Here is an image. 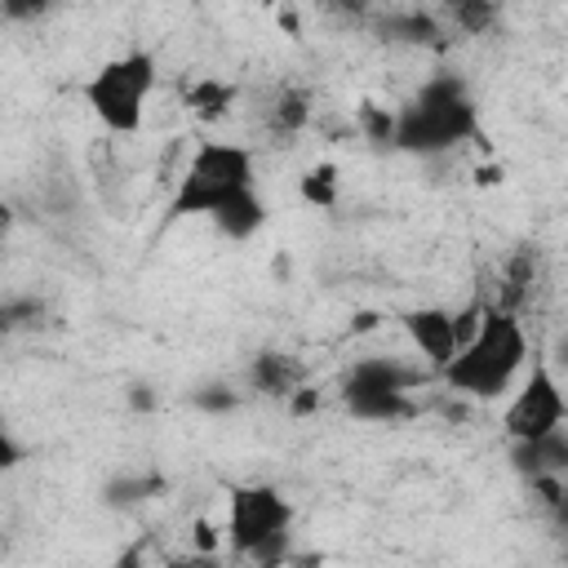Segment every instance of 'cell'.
I'll use <instances>...</instances> for the list:
<instances>
[{
  "instance_id": "cell-10",
  "label": "cell",
  "mask_w": 568,
  "mask_h": 568,
  "mask_svg": "<svg viewBox=\"0 0 568 568\" xmlns=\"http://www.w3.org/2000/svg\"><path fill=\"white\" fill-rule=\"evenodd\" d=\"M311 89L306 84H275V93L262 106V124L271 138H297L311 124Z\"/></svg>"
},
{
  "instance_id": "cell-1",
  "label": "cell",
  "mask_w": 568,
  "mask_h": 568,
  "mask_svg": "<svg viewBox=\"0 0 568 568\" xmlns=\"http://www.w3.org/2000/svg\"><path fill=\"white\" fill-rule=\"evenodd\" d=\"M475 133H479V102H475L470 84L453 71H435L408 93V102H399L395 129H390V151L417 155V160H439V155L457 151L462 142H470Z\"/></svg>"
},
{
  "instance_id": "cell-4",
  "label": "cell",
  "mask_w": 568,
  "mask_h": 568,
  "mask_svg": "<svg viewBox=\"0 0 568 568\" xmlns=\"http://www.w3.org/2000/svg\"><path fill=\"white\" fill-rule=\"evenodd\" d=\"M155 80H160V67H155V53L146 49H129V53H115L106 58L102 67H93V75L80 84V98L89 106V115L106 129V133H138L142 120H146V102L155 93Z\"/></svg>"
},
{
  "instance_id": "cell-8",
  "label": "cell",
  "mask_w": 568,
  "mask_h": 568,
  "mask_svg": "<svg viewBox=\"0 0 568 568\" xmlns=\"http://www.w3.org/2000/svg\"><path fill=\"white\" fill-rule=\"evenodd\" d=\"M404 333L413 342V351L422 355V364L439 377V368L462 351V328H457V311L448 306H413L404 311Z\"/></svg>"
},
{
  "instance_id": "cell-6",
  "label": "cell",
  "mask_w": 568,
  "mask_h": 568,
  "mask_svg": "<svg viewBox=\"0 0 568 568\" xmlns=\"http://www.w3.org/2000/svg\"><path fill=\"white\" fill-rule=\"evenodd\" d=\"M426 382V368H408L395 355H364L342 377V408L355 422L395 426L413 417V386Z\"/></svg>"
},
{
  "instance_id": "cell-12",
  "label": "cell",
  "mask_w": 568,
  "mask_h": 568,
  "mask_svg": "<svg viewBox=\"0 0 568 568\" xmlns=\"http://www.w3.org/2000/svg\"><path fill=\"white\" fill-rule=\"evenodd\" d=\"M377 36L390 44H435L439 40V18L426 9H395L377 18Z\"/></svg>"
},
{
  "instance_id": "cell-7",
  "label": "cell",
  "mask_w": 568,
  "mask_h": 568,
  "mask_svg": "<svg viewBox=\"0 0 568 568\" xmlns=\"http://www.w3.org/2000/svg\"><path fill=\"white\" fill-rule=\"evenodd\" d=\"M564 422H568V395H564L555 368L546 359H532V368H524L519 386L510 390L501 430L510 444H532V439L564 430Z\"/></svg>"
},
{
  "instance_id": "cell-15",
  "label": "cell",
  "mask_w": 568,
  "mask_h": 568,
  "mask_svg": "<svg viewBox=\"0 0 568 568\" xmlns=\"http://www.w3.org/2000/svg\"><path fill=\"white\" fill-rule=\"evenodd\" d=\"M497 9H501V0H439L444 22L462 36H484L497 22Z\"/></svg>"
},
{
  "instance_id": "cell-16",
  "label": "cell",
  "mask_w": 568,
  "mask_h": 568,
  "mask_svg": "<svg viewBox=\"0 0 568 568\" xmlns=\"http://www.w3.org/2000/svg\"><path fill=\"white\" fill-rule=\"evenodd\" d=\"M337 186H342V178H337V164H333V160H320V164H311V169L297 178V195H302L311 209H333V204H337Z\"/></svg>"
},
{
  "instance_id": "cell-2",
  "label": "cell",
  "mask_w": 568,
  "mask_h": 568,
  "mask_svg": "<svg viewBox=\"0 0 568 568\" xmlns=\"http://www.w3.org/2000/svg\"><path fill=\"white\" fill-rule=\"evenodd\" d=\"M528 359H532V346H528V328H524L519 311L484 306L475 337L462 342V351L439 368V382L462 399L488 404V399H501L515 390Z\"/></svg>"
},
{
  "instance_id": "cell-3",
  "label": "cell",
  "mask_w": 568,
  "mask_h": 568,
  "mask_svg": "<svg viewBox=\"0 0 568 568\" xmlns=\"http://www.w3.org/2000/svg\"><path fill=\"white\" fill-rule=\"evenodd\" d=\"M257 186V160L244 142H222V138H204L178 186H173V200H169V213L173 217H217L235 195L253 191Z\"/></svg>"
},
{
  "instance_id": "cell-11",
  "label": "cell",
  "mask_w": 568,
  "mask_h": 568,
  "mask_svg": "<svg viewBox=\"0 0 568 568\" xmlns=\"http://www.w3.org/2000/svg\"><path fill=\"white\" fill-rule=\"evenodd\" d=\"M515 470L532 479H564L568 475V430H555L532 444H515Z\"/></svg>"
},
{
  "instance_id": "cell-17",
  "label": "cell",
  "mask_w": 568,
  "mask_h": 568,
  "mask_svg": "<svg viewBox=\"0 0 568 568\" xmlns=\"http://www.w3.org/2000/svg\"><path fill=\"white\" fill-rule=\"evenodd\" d=\"M320 9H324L337 27H359V22H368V18H373L377 0H320Z\"/></svg>"
},
{
  "instance_id": "cell-9",
  "label": "cell",
  "mask_w": 568,
  "mask_h": 568,
  "mask_svg": "<svg viewBox=\"0 0 568 568\" xmlns=\"http://www.w3.org/2000/svg\"><path fill=\"white\" fill-rule=\"evenodd\" d=\"M244 382H248V390L262 395V399H293L297 390H306V364H302L297 355H288V351L266 346V351H257V355L248 359Z\"/></svg>"
},
{
  "instance_id": "cell-18",
  "label": "cell",
  "mask_w": 568,
  "mask_h": 568,
  "mask_svg": "<svg viewBox=\"0 0 568 568\" xmlns=\"http://www.w3.org/2000/svg\"><path fill=\"white\" fill-rule=\"evenodd\" d=\"M36 315H40V302H36V297H4V306H0V324H4V333L31 328Z\"/></svg>"
},
{
  "instance_id": "cell-5",
  "label": "cell",
  "mask_w": 568,
  "mask_h": 568,
  "mask_svg": "<svg viewBox=\"0 0 568 568\" xmlns=\"http://www.w3.org/2000/svg\"><path fill=\"white\" fill-rule=\"evenodd\" d=\"M293 506L275 484H240L226 497V541L240 559L275 564L288 550Z\"/></svg>"
},
{
  "instance_id": "cell-19",
  "label": "cell",
  "mask_w": 568,
  "mask_h": 568,
  "mask_svg": "<svg viewBox=\"0 0 568 568\" xmlns=\"http://www.w3.org/2000/svg\"><path fill=\"white\" fill-rule=\"evenodd\" d=\"M0 9H4V18H9L13 27H27V22L49 18V13L58 9V0H0Z\"/></svg>"
},
{
  "instance_id": "cell-14",
  "label": "cell",
  "mask_w": 568,
  "mask_h": 568,
  "mask_svg": "<svg viewBox=\"0 0 568 568\" xmlns=\"http://www.w3.org/2000/svg\"><path fill=\"white\" fill-rule=\"evenodd\" d=\"M235 98H240V89H235L231 80H200V84H191V89L182 93V102H186V111H191L195 120H222Z\"/></svg>"
},
{
  "instance_id": "cell-20",
  "label": "cell",
  "mask_w": 568,
  "mask_h": 568,
  "mask_svg": "<svg viewBox=\"0 0 568 568\" xmlns=\"http://www.w3.org/2000/svg\"><path fill=\"white\" fill-rule=\"evenodd\" d=\"M537 484L550 493V497H546V501H550V515H555L559 532L568 537V475H564V479H537Z\"/></svg>"
},
{
  "instance_id": "cell-13",
  "label": "cell",
  "mask_w": 568,
  "mask_h": 568,
  "mask_svg": "<svg viewBox=\"0 0 568 568\" xmlns=\"http://www.w3.org/2000/svg\"><path fill=\"white\" fill-rule=\"evenodd\" d=\"M213 226H217L226 240H253V235L266 226V200H262V191L253 186V191L235 195V200L213 217Z\"/></svg>"
}]
</instances>
